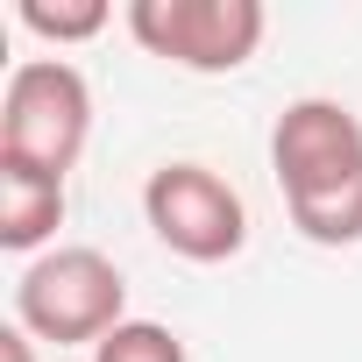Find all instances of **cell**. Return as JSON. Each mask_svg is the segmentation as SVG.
Instances as JSON below:
<instances>
[{
  "mask_svg": "<svg viewBox=\"0 0 362 362\" xmlns=\"http://www.w3.org/2000/svg\"><path fill=\"white\" fill-rule=\"evenodd\" d=\"M270 170L305 242L320 249L362 242V114L348 100H327V93L291 100L270 128Z\"/></svg>",
  "mask_w": 362,
  "mask_h": 362,
  "instance_id": "1",
  "label": "cell"
},
{
  "mask_svg": "<svg viewBox=\"0 0 362 362\" xmlns=\"http://www.w3.org/2000/svg\"><path fill=\"white\" fill-rule=\"evenodd\" d=\"M121 320H128V277L114 270V256H100L86 242L43 249L15 277V327H29L36 341L100 348Z\"/></svg>",
  "mask_w": 362,
  "mask_h": 362,
  "instance_id": "2",
  "label": "cell"
},
{
  "mask_svg": "<svg viewBox=\"0 0 362 362\" xmlns=\"http://www.w3.org/2000/svg\"><path fill=\"white\" fill-rule=\"evenodd\" d=\"M93 142V86L64 57H29L0 93V156L64 177Z\"/></svg>",
  "mask_w": 362,
  "mask_h": 362,
  "instance_id": "3",
  "label": "cell"
},
{
  "mask_svg": "<svg viewBox=\"0 0 362 362\" xmlns=\"http://www.w3.org/2000/svg\"><path fill=\"white\" fill-rule=\"evenodd\" d=\"M263 0H128V36L177 71H242L263 50Z\"/></svg>",
  "mask_w": 362,
  "mask_h": 362,
  "instance_id": "4",
  "label": "cell"
},
{
  "mask_svg": "<svg viewBox=\"0 0 362 362\" xmlns=\"http://www.w3.org/2000/svg\"><path fill=\"white\" fill-rule=\"evenodd\" d=\"M142 221H149V235L170 256H185V263H228L249 242L242 192L221 170H206V163H156L149 185H142Z\"/></svg>",
  "mask_w": 362,
  "mask_h": 362,
  "instance_id": "5",
  "label": "cell"
},
{
  "mask_svg": "<svg viewBox=\"0 0 362 362\" xmlns=\"http://www.w3.org/2000/svg\"><path fill=\"white\" fill-rule=\"evenodd\" d=\"M57 228H64V177L0 156V249L36 256Z\"/></svg>",
  "mask_w": 362,
  "mask_h": 362,
  "instance_id": "6",
  "label": "cell"
},
{
  "mask_svg": "<svg viewBox=\"0 0 362 362\" xmlns=\"http://www.w3.org/2000/svg\"><path fill=\"white\" fill-rule=\"evenodd\" d=\"M15 22L29 29V36H43V43H93L107 22H114V8L107 0H15Z\"/></svg>",
  "mask_w": 362,
  "mask_h": 362,
  "instance_id": "7",
  "label": "cell"
},
{
  "mask_svg": "<svg viewBox=\"0 0 362 362\" xmlns=\"http://www.w3.org/2000/svg\"><path fill=\"white\" fill-rule=\"evenodd\" d=\"M93 362H185V341H177L163 320H121L93 348Z\"/></svg>",
  "mask_w": 362,
  "mask_h": 362,
  "instance_id": "8",
  "label": "cell"
},
{
  "mask_svg": "<svg viewBox=\"0 0 362 362\" xmlns=\"http://www.w3.org/2000/svg\"><path fill=\"white\" fill-rule=\"evenodd\" d=\"M0 362H36V334L29 327H0Z\"/></svg>",
  "mask_w": 362,
  "mask_h": 362,
  "instance_id": "9",
  "label": "cell"
}]
</instances>
